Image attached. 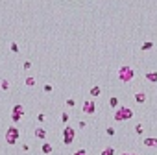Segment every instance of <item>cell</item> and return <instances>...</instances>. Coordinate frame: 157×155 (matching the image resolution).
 Returning <instances> with one entry per match:
<instances>
[{"instance_id": "obj_12", "label": "cell", "mask_w": 157, "mask_h": 155, "mask_svg": "<svg viewBox=\"0 0 157 155\" xmlns=\"http://www.w3.org/2000/svg\"><path fill=\"white\" fill-rule=\"evenodd\" d=\"M135 100H137L139 104H144V102H146V96H144V92H137V94H135Z\"/></svg>"}, {"instance_id": "obj_3", "label": "cell", "mask_w": 157, "mask_h": 155, "mask_svg": "<svg viewBox=\"0 0 157 155\" xmlns=\"http://www.w3.org/2000/svg\"><path fill=\"white\" fill-rule=\"evenodd\" d=\"M129 118H133V111L131 109L120 107V109L115 111V120H117V122H124V120H129Z\"/></svg>"}, {"instance_id": "obj_4", "label": "cell", "mask_w": 157, "mask_h": 155, "mask_svg": "<svg viewBox=\"0 0 157 155\" xmlns=\"http://www.w3.org/2000/svg\"><path fill=\"white\" fill-rule=\"evenodd\" d=\"M74 137H76V129L72 126H67L65 131H63V144H65V146H70V144L74 142Z\"/></svg>"}, {"instance_id": "obj_15", "label": "cell", "mask_w": 157, "mask_h": 155, "mask_svg": "<svg viewBox=\"0 0 157 155\" xmlns=\"http://www.w3.org/2000/svg\"><path fill=\"white\" fill-rule=\"evenodd\" d=\"M109 105H111V107H117V105H118V98H111V100H109Z\"/></svg>"}, {"instance_id": "obj_13", "label": "cell", "mask_w": 157, "mask_h": 155, "mask_svg": "<svg viewBox=\"0 0 157 155\" xmlns=\"http://www.w3.org/2000/svg\"><path fill=\"white\" fill-rule=\"evenodd\" d=\"M91 96H94V98L100 96V87H92L91 89Z\"/></svg>"}, {"instance_id": "obj_9", "label": "cell", "mask_w": 157, "mask_h": 155, "mask_svg": "<svg viewBox=\"0 0 157 155\" xmlns=\"http://www.w3.org/2000/svg\"><path fill=\"white\" fill-rule=\"evenodd\" d=\"M35 137L37 139H46V129L45 127H37L35 129Z\"/></svg>"}, {"instance_id": "obj_20", "label": "cell", "mask_w": 157, "mask_h": 155, "mask_svg": "<svg viewBox=\"0 0 157 155\" xmlns=\"http://www.w3.org/2000/svg\"><path fill=\"white\" fill-rule=\"evenodd\" d=\"M74 155H87V151H85V150H78Z\"/></svg>"}, {"instance_id": "obj_14", "label": "cell", "mask_w": 157, "mask_h": 155, "mask_svg": "<svg viewBox=\"0 0 157 155\" xmlns=\"http://www.w3.org/2000/svg\"><path fill=\"white\" fill-rule=\"evenodd\" d=\"M28 87H33L35 85V80H33V78H26V81H24Z\"/></svg>"}, {"instance_id": "obj_19", "label": "cell", "mask_w": 157, "mask_h": 155, "mask_svg": "<svg viewBox=\"0 0 157 155\" xmlns=\"http://www.w3.org/2000/svg\"><path fill=\"white\" fill-rule=\"evenodd\" d=\"M37 120H39V122H45V120H46V116H45V115H43V113H41V115H39V116H37Z\"/></svg>"}, {"instance_id": "obj_1", "label": "cell", "mask_w": 157, "mask_h": 155, "mask_svg": "<svg viewBox=\"0 0 157 155\" xmlns=\"http://www.w3.org/2000/svg\"><path fill=\"white\" fill-rule=\"evenodd\" d=\"M133 78H135V72H133L131 66L124 65V66H120V69H118V80H120V81L128 83V81H131V80H133Z\"/></svg>"}, {"instance_id": "obj_16", "label": "cell", "mask_w": 157, "mask_h": 155, "mask_svg": "<svg viewBox=\"0 0 157 155\" xmlns=\"http://www.w3.org/2000/svg\"><path fill=\"white\" fill-rule=\"evenodd\" d=\"M106 133H107L109 137H113V135H115V129H113V127H107V129H106Z\"/></svg>"}, {"instance_id": "obj_8", "label": "cell", "mask_w": 157, "mask_h": 155, "mask_svg": "<svg viewBox=\"0 0 157 155\" xmlns=\"http://www.w3.org/2000/svg\"><path fill=\"white\" fill-rule=\"evenodd\" d=\"M142 144L148 146V148H157V139H144Z\"/></svg>"}, {"instance_id": "obj_11", "label": "cell", "mask_w": 157, "mask_h": 155, "mask_svg": "<svg viewBox=\"0 0 157 155\" xmlns=\"http://www.w3.org/2000/svg\"><path fill=\"white\" fill-rule=\"evenodd\" d=\"M146 80L152 81V83H155V81H157V72H148V74H146Z\"/></svg>"}, {"instance_id": "obj_21", "label": "cell", "mask_w": 157, "mask_h": 155, "mask_svg": "<svg viewBox=\"0 0 157 155\" xmlns=\"http://www.w3.org/2000/svg\"><path fill=\"white\" fill-rule=\"evenodd\" d=\"M150 48H152V42H146L144 46H142V50H150Z\"/></svg>"}, {"instance_id": "obj_2", "label": "cell", "mask_w": 157, "mask_h": 155, "mask_svg": "<svg viewBox=\"0 0 157 155\" xmlns=\"http://www.w3.org/2000/svg\"><path fill=\"white\" fill-rule=\"evenodd\" d=\"M19 137H20L19 129H17L15 126H9L7 131H6V144H9V146H15L17 140H19Z\"/></svg>"}, {"instance_id": "obj_7", "label": "cell", "mask_w": 157, "mask_h": 155, "mask_svg": "<svg viewBox=\"0 0 157 155\" xmlns=\"http://www.w3.org/2000/svg\"><path fill=\"white\" fill-rule=\"evenodd\" d=\"M41 151H43L45 155H50L52 151H54V148H52L50 142H43V146H41Z\"/></svg>"}, {"instance_id": "obj_23", "label": "cell", "mask_w": 157, "mask_h": 155, "mask_svg": "<svg viewBox=\"0 0 157 155\" xmlns=\"http://www.w3.org/2000/svg\"><path fill=\"white\" fill-rule=\"evenodd\" d=\"M120 155H139V153H120Z\"/></svg>"}, {"instance_id": "obj_18", "label": "cell", "mask_w": 157, "mask_h": 155, "mask_svg": "<svg viewBox=\"0 0 157 155\" xmlns=\"http://www.w3.org/2000/svg\"><path fill=\"white\" fill-rule=\"evenodd\" d=\"M61 120H63V122H68V115L63 113V115H61Z\"/></svg>"}, {"instance_id": "obj_17", "label": "cell", "mask_w": 157, "mask_h": 155, "mask_svg": "<svg viewBox=\"0 0 157 155\" xmlns=\"http://www.w3.org/2000/svg\"><path fill=\"white\" fill-rule=\"evenodd\" d=\"M7 87H9V83H7V80H2V89H4V91H7Z\"/></svg>"}, {"instance_id": "obj_5", "label": "cell", "mask_w": 157, "mask_h": 155, "mask_svg": "<svg viewBox=\"0 0 157 155\" xmlns=\"http://www.w3.org/2000/svg\"><path fill=\"white\" fill-rule=\"evenodd\" d=\"M22 115H24V107H22V105H15L13 111H11V120L17 124V122L22 118Z\"/></svg>"}, {"instance_id": "obj_6", "label": "cell", "mask_w": 157, "mask_h": 155, "mask_svg": "<svg viewBox=\"0 0 157 155\" xmlns=\"http://www.w3.org/2000/svg\"><path fill=\"white\" fill-rule=\"evenodd\" d=\"M94 111H96L94 102H85V104H83V113H85V115H94Z\"/></svg>"}, {"instance_id": "obj_10", "label": "cell", "mask_w": 157, "mask_h": 155, "mask_svg": "<svg viewBox=\"0 0 157 155\" xmlns=\"http://www.w3.org/2000/svg\"><path fill=\"white\" fill-rule=\"evenodd\" d=\"M100 155H115V148H113V146H107V148H103Z\"/></svg>"}, {"instance_id": "obj_22", "label": "cell", "mask_w": 157, "mask_h": 155, "mask_svg": "<svg viewBox=\"0 0 157 155\" xmlns=\"http://www.w3.org/2000/svg\"><path fill=\"white\" fill-rule=\"evenodd\" d=\"M67 105H68V107H74V100H72V98L67 100Z\"/></svg>"}]
</instances>
